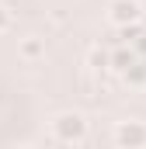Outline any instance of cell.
<instances>
[{"instance_id": "277c9868", "label": "cell", "mask_w": 146, "mask_h": 149, "mask_svg": "<svg viewBox=\"0 0 146 149\" xmlns=\"http://www.w3.org/2000/svg\"><path fill=\"white\" fill-rule=\"evenodd\" d=\"M18 52H21V59H28V63H35V59H42L45 56V38H21V45H18Z\"/></svg>"}, {"instance_id": "5b68a950", "label": "cell", "mask_w": 146, "mask_h": 149, "mask_svg": "<svg viewBox=\"0 0 146 149\" xmlns=\"http://www.w3.org/2000/svg\"><path fill=\"white\" fill-rule=\"evenodd\" d=\"M91 66H94V70H105V66H108V52H105V49H91Z\"/></svg>"}, {"instance_id": "3957f363", "label": "cell", "mask_w": 146, "mask_h": 149, "mask_svg": "<svg viewBox=\"0 0 146 149\" xmlns=\"http://www.w3.org/2000/svg\"><path fill=\"white\" fill-rule=\"evenodd\" d=\"M108 21L118 24V28L139 24V21H143V3H139V0H111L108 3Z\"/></svg>"}, {"instance_id": "7a4b0ae2", "label": "cell", "mask_w": 146, "mask_h": 149, "mask_svg": "<svg viewBox=\"0 0 146 149\" xmlns=\"http://www.w3.org/2000/svg\"><path fill=\"white\" fill-rule=\"evenodd\" d=\"M115 142L122 149H146V121H139V118L118 121L115 125Z\"/></svg>"}, {"instance_id": "8992f818", "label": "cell", "mask_w": 146, "mask_h": 149, "mask_svg": "<svg viewBox=\"0 0 146 149\" xmlns=\"http://www.w3.org/2000/svg\"><path fill=\"white\" fill-rule=\"evenodd\" d=\"M7 24H11V14H7V7H4V3H0V31H4V28H7Z\"/></svg>"}, {"instance_id": "52a82bcc", "label": "cell", "mask_w": 146, "mask_h": 149, "mask_svg": "<svg viewBox=\"0 0 146 149\" xmlns=\"http://www.w3.org/2000/svg\"><path fill=\"white\" fill-rule=\"evenodd\" d=\"M14 149H28V146H14Z\"/></svg>"}, {"instance_id": "6da1fadb", "label": "cell", "mask_w": 146, "mask_h": 149, "mask_svg": "<svg viewBox=\"0 0 146 149\" xmlns=\"http://www.w3.org/2000/svg\"><path fill=\"white\" fill-rule=\"evenodd\" d=\"M52 135L63 142V146H77V142H84V135H87V118L80 111H63L56 114V121H52Z\"/></svg>"}]
</instances>
